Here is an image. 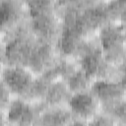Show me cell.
<instances>
[{
  "label": "cell",
  "instance_id": "cell-1",
  "mask_svg": "<svg viewBox=\"0 0 126 126\" xmlns=\"http://www.w3.org/2000/svg\"><path fill=\"white\" fill-rule=\"evenodd\" d=\"M30 12L29 24L33 34L41 41L56 43L63 24L59 1L35 0L27 2Z\"/></svg>",
  "mask_w": 126,
  "mask_h": 126
},
{
  "label": "cell",
  "instance_id": "cell-2",
  "mask_svg": "<svg viewBox=\"0 0 126 126\" xmlns=\"http://www.w3.org/2000/svg\"><path fill=\"white\" fill-rule=\"evenodd\" d=\"M97 39L102 54L107 62L116 67L126 63V32L125 24L108 23L100 27Z\"/></svg>",
  "mask_w": 126,
  "mask_h": 126
},
{
  "label": "cell",
  "instance_id": "cell-3",
  "mask_svg": "<svg viewBox=\"0 0 126 126\" xmlns=\"http://www.w3.org/2000/svg\"><path fill=\"white\" fill-rule=\"evenodd\" d=\"M78 63L94 80H122L126 78L125 66L116 67L106 61L98 39L89 47Z\"/></svg>",
  "mask_w": 126,
  "mask_h": 126
},
{
  "label": "cell",
  "instance_id": "cell-4",
  "mask_svg": "<svg viewBox=\"0 0 126 126\" xmlns=\"http://www.w3.org/2000/svg\"><path fill=\"white\" fill-rule=\"evenodd\" d=\"M47 107L44 101L31 102L14 96L5 110L10 126H33L38 114Z\"/></svg>",
  "mask_w": 126,
  "mask_h": 126
},
{
  "label": "cell",
  "instance_id": "cell-5",
  "mask_svg": "<svg viewBox=\"0 0 126 126\" xmlns=\"http://www.w3.org/2000/svg\"><path fill=\"white\" fill-rule=\"evenodd\" d=\"M30 19L29 7L26 1L1 0L0 1V31L5 40L10 32Z\"/></svg>",
  "mask_w": 126,
  "mask_h": 126
},
{
  "label": "cell",
  "instance_id": "cell-6",
  "mask_svg": "<svg viewBox=\"0 0 126 126\" xmlns=\"http://www.w3.org/2000/svg\"><path fill=\"white\" fill-rule=\"evenodd\" d=\"M35 77L36 75L28 68L20 65H12L5 67L1 79L13 96L24 98Z\"/></svg>",
  "mask_w": 126,
  "mask_h": 126
},
{
  "label": "cell",
  "instance_id": "cell-7",
  "mask_svg": "<svg viewBox=\"0 0 126 126\" xmlns=\"http://www.w3.org/2000/svg\"><path fill=\"white\" fill-rule=\"evenodd\" d=\"M125 79L94 80L90 91L98 100L100 105L126 100Z\"/></svg>",
  "mask_w": 126,
  "mask_h": 126
},
{
  "label": "cell",
  "instance_id": "cell-8",
  "mask_svg": "<svg viewBox=\"0 0 126 126\" xmlns=\"http://www.w3.org/2000/svg\"><path fill=\"white\" fill-rule=\"evenodd\" d=\"M96 39L97 38L87 40L70 32L62 30L55 45L60 57L72 59L78 62Z\"/></svg>",
  "mask_w": 126,
  "mask_h": 126
},
{
  "label": "cell",
  "instance_id": "cell-9",
  "mask_svg": "<svg viewBox=\"0 0 126 126\" xmlns=\"http://www.w3.org/2000/svg\"><path fill=\"white\" fill-rule=\"evenodd\" d=\"M55 43L38 40L29 61L27 67L34 75L42 74L46 69L51 67L59 58Z\"/></svg>",
  "mask_w": 126,
  "mask_h": 126
},
{
  "label": "cell",
  "instance_id": "cell-10",
  "mask_svg": "<svg viewBox=\"0 0 126 126\" xmlns=\"http://www.w3.org/2000/svg\"><path fill=\"white\" fill-rule=\"evenodd\" d=\"M67 106L75 119H80L86 122L90 121L100 111V103L91 91L72 94Z\"/></svg>",
  "mask_w": 126,
  "mask_h": 126
},
{
  "label": "cell",
  "instance_id": "cell-11",
  "mask_svg": "<svg viewBox=\"0 0 126 126\" xmlns=\"http://www.w3.org/2000/svg\"><path fill=\"white\" fill-rule=\"evenodd\" d=\"M74 116L66 106H47L37 116L33 126H68Z\"/></svg>",
  "mask_w": 126,
  "mask_h": 126
},
{
  "label": "cell",
  "instance_id": "cell-12",
  "mask_svg": "<svg viewBox=\"0 0 126 126\" xmlns=\"http://www.w3.org/2000/svg\"><path fill=\"white\" fill-rule=\"evenodd\" d=\"M78 68L79 63L77 61L64 57H59L51 67L46 69L39 76L44 78L49 84L56 81L65 82Z\"/></svg>",
  "mask_w": 126,
  "mask_h": 126
},
{
  "label": "cell",
  "instance_id": "cell-13",
  "mask_svg": "<svg viewBox=\"0 0 126 126\" xmlns=\"http://www.w3.org/2000/svg\"><path fill=\"white\" fill-rule=\"evenodd\" d=\"M72 93L64 81L52 82L48 85L43 101L47 106H66Z\"/></svg>",
  "mask_w": 126,
  "mask_h": 126
},
{
  "label": "cell",
  "instance_id": "cell-14",
  "mask_svg": "<svg viewBox=\"0 0 126 126\" xmlns=\"http://www.w3.org/2000/svg\"><path fill=\"white\" fill-rule=\"evenodd\" d=\"M94 81V80L79 66V68L72 73L65 83L72 94H77L90 91Z\"/></svg>",
  "mask_w": 126,
  "mask_h": 126
},
{
  "label": "cell",
  "instance_id": "cell-15",
  "mask_svg": "<svg viewBox=\"0 0 126 126\" xmlns=\"http://www.w3.org/2000/svg\"><path fill=\"white\" fill-rule=\"evenodd\" d=\"M126 100L100 105V111L112 116L120 124L126 125V109H125Z\"/></svg>",
  "mask_w": 126,
  "mask_h": 126
},
{
  "label": "cell",
  "instance_id": "cell-16",
  "mask_svg": "<svg viewBox=\"0 0 126 126\" xmlns=\"http://www.w3.org/2000/svg\"><path fill=\"white\" fill-rule=\"evenodd\" d=\"M89 126H123L112 116L99 111L96 113L90 121H88Z\"/></svg>",
  "mask_w": 126,
  "mask_h": 126
},
{
  "label": "cell",
  "instance_id": "cell-17",
  "mask_svg": "<svg viewBox=\"0 0 126 126\" xmlns=\"http://www.w3.org/2000/svg\"><path fill=\"white\" fill-rule=\"evenodd\" d=\"M13 97L14 96L8 87L5 85L2 79H0V110L5 111Z\"/></svg>",
  "mask_w": 126,
  "mask_h": 126
},
{
  "label": "cell",
  "instance_id": "cell-18",
  "mask_svg": "<svg viewBox=\"0 0 126 126\" xmlns=\"http://www.w3.org/2000/svg\"><path fill=\"white\" fill-rule=\"evenodd\" d=\"M0 126H10V124L6 118L5 111H2V110H0Z\"/></svg>",
  "mask_w": 126,
  "mask_h": 126
},
{
  "label": "cell",
  "instance_id": "cell-19",
  "mask_svg": "<svg viewBox=\"0 0 126 126\" xmlns=\"http://www.w3.org/2000/svg\"><path fill=\"white\" fill-rule=\"evenodd\" d=\"M68 126H89V125H88V122L86 121H83L80 119H74Z\"/></svg>",
  "mask_w": 126,
  "mask_h": 126
},
{
  "label": "cell",
  "instance_id": "cell-20",
  "mask_svg": "<svg viewBox=\"0 0 126 126\" xmlns=\"http://www.w3.org/2000/svg\"><path fill=\"white\" fill-rule=\"evenodd\" d=\"M5 67H6V65L4 63V60H3V58L0 57V79L2 77V74H3V71H4Z\"/></svg>",
  "mask_w": 126,
  "mask_h": 126
},
{
  "label": "cell",
  "instance_id": "cell-21",
  "mask_svg": "<svg viewBox=\"0 0 126 126\" xmlns=\"http://www.w3.org/2000/svg\"><path fill=\"white\" fill-rule=\"evenodd\" d=\"M123 126H126V125H123Z\"/></svg>",
  "mask_w": 126,
  "mask_h": 126
}]
</instances>
